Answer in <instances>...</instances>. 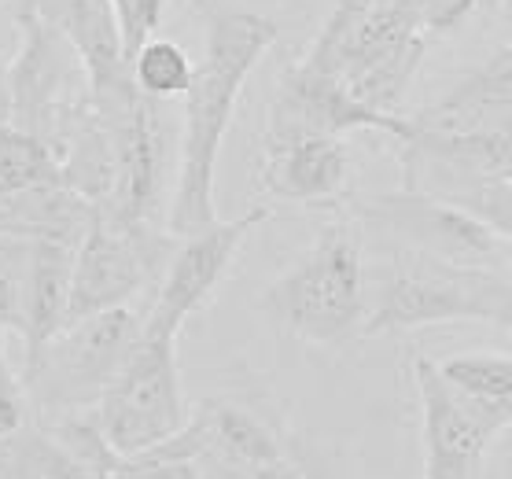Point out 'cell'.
<instances>
[{
    "label": "cell",
    "instance_id": "cell-2",
    "mask_svg": "<svg viewBox=\"0 0 512 479\" xmlns=\"http://www.w3.org/2000/svg\"><path fill=\"white\" fill-rule=\"evenodd\" d=\"M428 37V30L395 0H336L303 63L332 74L354 100L380 115H402V100L424 63Z\"/></svg>",
    "mask_w": 512,
    "mask_h": 479
},
{
    "label": "cell",
    "instance_id": "cell-18",
    "mask_svg": "<svg viewBox=\"0 0 512 479\" xmlns=\"http://www.w3.org/2000/svg\"><path fill=\"white\" fill-rule=\"evenodd\" d=\"M439 373L450 384L468 395L476 406L490 409L494 417L512 428V358L509 354H457V358H443Z\"/></svg>",
    "mask_w": 512,
    "mask_h": 479
},
{
    "label": "cell",
    "instance_id": "cell-21",
    "mask_svg": "<svg viewBox=\"0 0 512 479\" xmlns=\"http://www.w3.org/2000/svg\"><path fill=\"white\" fill-rule=\"evenodd\" d=\"M251 479H339L332 468L325 465V457L317 454L314 446H306L303 439H291L288 454L277 457L273 465L247 472Z\"/></svg>",
    "mask_w": 512,
    "mask_h": 479
},
{
    "label": "cell",
    "instance_id": "cell-5",
    "mask_svg": "<svg viewBox=\"0 0 512 479\" xmlns=\"http://www.w3.org/2000/svg\"><path fill=\"white\" fill-rule=\"evenodd\" d=\"M96 421L122 457L148 454L185 428L188 406L181 395L177 336L140 332L137 347L96 402Z\"/></svg>",
    "mask_w": 512,
    "mask_h": 479
},
{
    "label": "cell",
    "instance_id": "cell-6",
    "mask_svg": "<svg viewBox=\"0 0 512 479\" xmlns=\"http://www.w3.org/2000/svg\"><path fill=\"white\" fill-rule=\"evenodd\" d=\"M177 247V236H159L152 222H126L111 207H96L93 225L74 251L70 321L100 310L129 306L159 277Z\"/></svg>",
    "mask_w": 512,
    "mask_h": 479
},
{
    "label": "cell",
    "instance_id": "cell-3",
    "mask_svg": "<svg viewBox=\"0 0 512 479\" xmlns=\"http://www.w3.org/2000/svg\"><path fill=\"white\" fill-rule=\"evenodd\" d=\"M262 314L280 332L314 347H343L347 339L365 336L369 299L361 225L347 218L325 225L314 247L262 292Z\"/></svg>",
    "mask_w": 512,
    "mask_h": 479
},
{
    "label": "cell",
    "instance_id": "cell-17",
    "mask_svg": "<svg viewBox=\"0 0 512 479\" xmlns=\"http://www.w3.org/2000/svg\"><path fill=\"white\" fill-rule=\"evenodd\" d=\"M48 185H63L56 152L30 129L0 122V196Z\"/></svg>",
    "mask_w": 512,
    "mask_h": 479
},
{
    "label": "cell",
    "instance_id": "cell-14",
    "mask_svg": "<svg viewBox=\"0 0 512 479\" xmlns=\"http://www.w3.org/2000/svg\"><path fill=\"white\" fill-rule=\"evenodd\" d=\"M258 185L269 199L332 207L350 192V148L343 137H262V166Z\"/></svg>",
    "mask_w": 512,
    "mask_h": 479
},
{
    "label": "cell",
    "instance_id": "cell-16",
    "mask_svg": "<svg viewBox=\"0 0 512 479\" xmlns=\"http://www.w3.org/2000/svg\"><path fill=\"white\" fill-rule=\"evenodd\" d=\"M505 115H512V45L498 48L483 67L465 74L439 104L413 115V122L428 129H461Z\"/></svg>",
    "mask_w": 512,
    "mask_h": 479
},
{
    "label": "cell",
    "instance_id": "cell-9",
    "mask_svg": "<svg viewBox=\"0 0 512 479\" xmlns=\"http://www.w3.org/2000/svg\"><path fill=\"white\" fill-rule=\"evenodd\" d=\"M269 218H273L269 207H251L233 222H214L192 236H181L163 269V281L155 288L152 306L144 314V328L163 336H181L188 317H196L214 299L247 236Z\"/></svg>",
    "mask_w": 512,
    "mask_h": 479
},
{
    "label": "cell",
    "instance_id": "cell-19",
    "mask_svg": "<svg viewBox=\"0 0 512 479\" xmlns=\"http://www.w3.org/2000/svg\"><path fill=\"white\" fill-rule=\"evenodd\" d=\"M129 74L144 96L152 100H174V96H185L188 85H192V74H196V63L188 59V52L170 37H148L144 45L137 48V56L129 59Z\"/></svg>",
    "mask_w": 512,
    "mask_h": 479
},
{
    "label": "cell",
    "instance_id": "cell-4",
    "mask_svg": "<svg viewBox=\"0 0 512 479\" xmlns=\"http://www.w3.org/2000/svg\"><path fill=\"white\" fill-rule=\"evenodd\" d=\"M144 332V314L115 306L82 321H70L34 362L26 365L23 387L41 413L96 409L129 351Z\"/></svg>",
    "mask_w": 512,
    "mask_h": 479
},
{
    "label": "cell",
    "instance_id": "cell-8",
    "mask_svg": "<svg viewBox=\"0 0 512 479\" xmlns=\"http://www.w3.org/2000/svg\"><path fill=\"white\" fill-rule=\"evenodd\" d=\"M398 163L406 192L435 199H450L461 188L487 181H512V115L461 129L413 122V137L398 141Z\"/></svg>",
    "mask_w": 512,
    "mask_h": 479
},
{
    "label": "cell",
    "instance_id": "cell-7",
    "mask_svg": "<svg viewBox=\"0 0 512 479\" xmlns=\"http://www.w3.org/2000/svg\"><path fill=\"white\" fill-rule=\"evenodd\" d=\"M96 111L104 115L118 159L115 199L104 203L126 222H152L163 199L166 170H170V129L163 118V100H152L137 82L93 93Z\"/></svg>",
    "mask_w": 512,
    "mask_h": 479
},
{
    "label": "cell",
    "instance_id": "cell-10",
    "mask_svg": "<svg viewBox=\"0 0 512 479\" xmlns=\"http://www.w3.org/2000/svg\"><path fill=\"white\" fill-rule=\"evenodd\" d=\"M413 384L420 398L424 479H479L490 443L509 424L461 395L431 358H413Z\"/></svg>",
    "mask_w": 512,
    "mask_h": 479
},
{
    "label": "cell",
    "instance_id": "cell-15",
    "mask_svg": "<svg viewBox=\"0 0 512 479\" xmlns=\"http://www.w3.org/2000/svg\"><path fill=\"white\" fill-rule=\"evenodd\" d=\"M74 251L78 247L59 244V240H34L23 288V332H19L26 347V365L67 328Z\"/></svg>",
    "mask_w": 512,
    "mask_h": 479
},
{
    "label": "cell",
    "instance_id": "cell-1",
    "mask_svg": "<svg viewBox=\"0 0 512 479\" xmlns=\"http://www.w3.org/2000/svg\"><path fill=\"white\" fill-rule=\"evenodd\" d=\"M203 15V59L196 63L185 93L181 159L174 174V196L166 207V233L192 236L218 222L214 185L225 133L233 126L236 104L258 59L277 41V23L222 0H199Z\"/></svg>",
    "mask_w": 512,
    "mask_h": 479
},
{
    "label": "cell",
    "instance_id": "cell-11",
    "mask_svg": "<svg viewBox=\"0 0 512 479\" xmlns=\"http://www.w3.org/2000/svg\"><path fill=\"white\" fill-rule=\"evenodd\" d=\"M361 222L376 225L384 233L406 240L409 251L428 258H443L454 266H509L505 262V240L476 214H468L457 203L420 192H398L380 196L361 207Z\"/></svg>",
    "mask_w": 512,
    "mask_h": 479
},
{
    "label": "cell",
    "instance_id": "cell-22",
    "mask_svg": "<svg viewBox=\"0 0 512 479\" xmlns=\"http://www.w3.org/2000/svg\"><path fill=\"white\" fill-rule=\"evenodd\" d=\"M0 122H12V93H8V74L0 71Z\"/></svg>",
    "mask_w": 512,
    "mask_h": 479
},
{
    "label": "cell",
    "instance_id": "cell-20",
    "mask_svg": "<svg viewBox=\"0 0 512 479\" xmlns=\"http://www.w3.org/2000/svg\"><path fill=\"white\" fill-rule=\"evenodd\" d=\"M118 19V34H122V48H126V59L137 56V48L155 37L159 23H163L166 0H111Z\"/></svg>",
    "mask_w": 512,
    "mask_h": 479
},
{
    "label": "cell",
    "instance_id": "cell-13",
    "mask_svg": "<svg viewBox=\"0 0 512 479\" xmlns=\"http://www.w3.org/2000/svg\"><path fill=\"white\" fill-rule=\"evenodd\" d=\"M19 59L8 71V93H12V122L15 126L37 133L41 141L48 137V129L56 122V115L67 104H74L78 96H63L70 74V59H78V52L70 48L63 30L48 23L45 15H37L30 4L19 15Z\"/></svg>",
    "mask_w": 512,
    "mask_h": 479
},
{
    "label": "cell",
    "instance_id": "cell-12",
    "mask_svg": "<svg viewBox=\"0 0 512 479\" xmlns=\"http://www.w3.org/2000/svg\"><path fill=\"white\" fill-rule=\"evenodd\" d=\"M384 133L391 141H409L413 137V118L409 115H380L373 107H365L361 100L347 93V85L336 82L332 74H321L314 67H306L303 59L280 74L273 104H269V122H266V141L277 137H303V133H317V137H347V133Z\"/></svg>",
    "mask_w": 512,
    "mask_h": 479
}]
</instances>
